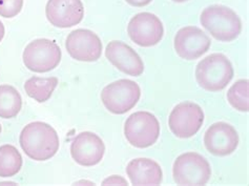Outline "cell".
<instances>
[{"instance_id":"6da1fadb","label":"cell","mask_w":249,"mask_h":186,"mask_svg":"<svg viewBox=\"0 0 249 186\" xmlns=\"http://www.w3.org/2000/svg\"><path fill=\"white\" fill-rule=\"evenodd\" d=\"M24 154L32 160L47 161L53 158L60 146V140L53 126L42 121L25 125L19 136Z\"/></svg>"},{"instance_id":"7a4b0ae2","label":"cell","mask_w":249,"mask_h":186,"mask_svg":"<svg viewBox=\"0 0 249 186\" xmlns=\"http://www.w3.org/2000/svg\"><path fill=\"white\" fill-rule=\"evenodd\" d=\"M200 22L209 34L221 42H231L242 32V21L232 9L213 4L202 11Z\"/></svg>"},{"instance_id":"3957f363","label":"cell","mask_w":249,"mask_h":186,"mask_svg":"<svg viewBox=\"0 0 249 186\" xmlns=\"http://www.w3.org/2000/svg\"><path fill=\"white\" fill-rule=\"evenodd\" d=\"M234 76L231 60L221 53L209 55L196 68V80L202 89L208 92H220L231 83Z\"/></svg>"},{"instance_id":"277c9868","label":"cell","mask_w":249,"mask_h":186,"mask_svg":"<svg viewBox=\"0 0 249 186\" xmlns=\"http://www.w3.org/2000/svg\"><path fill=\"white\" fill-rule=\"evenodd\" d=\"M141 97L139 84L120 79L107 85L101 92V101L109 112L114 115H123L133 110Z\"/></svg>"},{"instance_id":"5b68a950","label":"cell","mask_w":249,"mask_h":186,"mask_svg":"<svg viewBox=\"0 0 249 186\" xmlns=\"http://www.w3.org/2000/svg\"><path fill=\"white\" fill-rule=\"evenodd\" d=\"M173 177L178 185H205L212 177V167L206 158L198 152L188 151L176 159Z\"/></svg>"},{"instance_id":"8992f818","label":"cell","mask_w":249,"mask_h":186,"mask_svg":"<svg viewBox=\"0 0 249 186\" xmlns=\"http://www.w3.org/2000/svg\"><path fill=\"white\" fill-rule=\"evenodd\" d=\"M160 123L149 112H136L124 124V136L130 145L137 149H147L158 141Z\"/></svg>"},{"instance_id":"52a82bcc","label":"cell","mask_w":249,"mask_h":186,"mask_svg":"<svg viewBox=\"0 0 249 186\" xmlns=\"http://www.w3.org/2000/svg\"><path fill=\"white\" fill-rule=\"evenodd\" d=\"M61 57L62 53L59 45L47 38L33 40L25 46L22 54L25 68L35 73H47L56 69Z\"/></svg>"},{"instance_id":"ba28073f","label":"cell","mask_w":249,"mask_h":186,"mask_svg":"<svg viewBox=\"0 0 249 186\" xmlns=\"http://www.w3.org/2000/svg\"><path fill=\"white\" fill-rule=\"evenodd\" d=\"M204 123V112L195 102L177 104L168 117V126L173 134L181 139L195 136Z\"/></svg>"},{"instance_id":"9c48e42d","label":"cell","mask_w":249,"mask_h":186,"mask_svg":"<svg viewBox=\"0 0 249 186\" xmlns=\"http://www.w3.org/2000/svg\"><path fill=\"white\" fill-rule=\"evenodd\" d=\"M127 34L137 45L150 48L162 40L164 26L158 16L143 12L130 19L127 25Z\"/></svg>"},{"instance_id":"30bf717a","label":"cell","mask_w":249,"mask_h":186,"mask_svg":"<svg viewBox=\"0 0 249 186\" xmlns=\"http://www.w3.org/2000/svg\"><path fill=\"white\" fill-rule=\"evenodd\" d=\"M69 55L77 61L95 62L102 54V42L96 33L87 29L71 32L65 41Z\"/></svg>"},{"instance_id":"8fae6325","label":"cell","mask_w":249,"mask_h":186,"mask_svg":"<svg viewBox=\"0 0 249 186\" xmlns=\"http://www.w3.org/2000/svg\"><path fill=\"white\" fill-rule=\"evenodd\" d=\"M175 50L185 60H196L211 49L212 40L198 26L188 25L180 29L175 36Z\"/></svg>"},{"instance_id":"7c38bea8","label":"cell","mask_w":249,"mask_h":186,"mask_svg":"<svg viewBox=\"0 0 249 186\" xmlns=\"http://www.w3.org/2000/svg\"><path fill=\"white\" fill-rule=\"evenodd\" d=\"M106 145L102 139L91 131L78 134L71 144V156L81 166L90 167L99 164L104 157Z\"/></svg>"},{"instance_id":"4fadbf2b","label":"cell","mask_w":249,"mask_h":186,"mask_svg":"<svg viewBox=\"0 0 249 186\" xmlns=\"http://www.w3.org/2000/svg\"><path fill=\"white\" fill-rule=\"evenodd\" d=\"M239 135L232 125L215 122L209 126L204 135V145L212 155L226 157L231 155L239 145Z\"/></svg>"},{"instance_id":"5bb4252c","label":"cell","mask_w":249,"mask_h":186,"mask_svg":"<svg viewBox=\"0 0 249 186\" xmlns=\"http://www.w3.org/2000/svg\"><path fill=\"white\" fill-rule=\"evenodd\" d=\"M49 22L59 29H68L79 24L84 17L81 0H49L45 6Z\"/></svg>"},{"instance_id":"9a60e30c","label":"cell","mask_w":249,"mask_h":186,"mask_svg":"<svg viewBox=\"0 0 249 186\" xmlns=\"http://www.w3.org/2000/svg\"><path fill=\"white\" fill-rule=\"evenodd\" d=\"M107 60L124 74L133 77L141 76L144 63L141 57L133 48L122 41H110L106 49Z\"/></svg>"},{"instance_id":"2e32d148","label":"cell","mask_w":249,"mask_h":186,"mask_svg":"<svg viewBox=\"0 0 249 186\" xmlns=\"http://www.w3.org/2000/svg\"><path fill=\"white\" fill-rule=\"evenodd\" d=\"M126 175L133 185H160L163 180L160 164L149 158H136L129 161Z\"/></svg>"},{"instance_id":"e0dca14e","label":"cell","mask_w":249,"mask_h":186,"mask_svg":"<svg viewBox=\"0 0 249 186\" xmlns=\"http://www.w3.org/2000/svg\"><path fill=\"white\" fill-rule=\"evenodd\" d=\"M58 85L56 77H37L33 76L24 83V91L27 95L39 103L48 101L53 95Z\"/></svg>"},{"instance_id":"ac0fdd59","label":"cell","mask_w":249,"mask_h":186,"mask_svg":"<svg viewBox=\"0 0 249 186\" xmlns=\"http://www.w3.org/2000/svg\"><path fill=\"white\" fill-rule=\"evenodd\" d=\"M22 108V98L14 86L0 85V118L16 117Z\"/></svg>"},{"instance_id":"d6986e66","label":"cell","mask_w":249,"mask_h":186,"mask_svg":"<svg viewBox=\"0 0 249 186\" xmlns=\"http://www.w3.org/2000/svg\"><path fill=\"white\" fill-rule=\"evenodd\" d=\"M22 157L11 144L0 146V178H11L17 175L22 167Z\"/></svg>"},{"instance_id":"ffe728a7","label":"cell","mask_w":249,"mask_h":186,"mask_svg":"<svg viewBox=\"0 0 249 186\" xmlns=\"http://www.w3.org/2000/svg\"><path fill=\"white\" fill-rule=\"evenodd\" d=\"M227 100L234 110L247 112L249 111V82L241 79L231 86L227 92Z\"/></svg>"},{"instance_id":"44dd1931","label":"cell","mask_w":249,"mask_h":186,"mask_svg":"<svg viewBox=\"0 0 249 186\" xmlns=\"http://www.w3.org/2000/svg\"><path fill=\"white\" fill-rule=\"evenodd\" d=\"M23 0H0V16L13 18L21 12Z\"/></svg>"},{"instance_id":"7402d4cb","label":"cell","mask_w":249,"mask_h":186,"mask_svg":"<svg viewBox=\"0 0 249 186\" xmlns=\"http://www.w3.org/2000/svg\"><path fill=\"white\" fill-rule=\"evenodd\" d=\"M102 185H128V182L121 176H110L103 180Z\"/></svg>"},{"instance_id":"603a6c76","label":"cell","mask_w":249,"mask_h":186,"mask_svg":"<svg viewBox=\"0 0 249 186\" xmlns=\"http://www.w3.org/2000/svg\"><path fill=\"white\" fill-rule=\"evenodd\" d=\"M125 1L132 6H136V8H143V6L148 5L153 0H125Z\"/></svg>"},{"instance_id":"cb8c5ba5","label":"cell","mask_w":249,"mask_h":186,"mask_svg":"<svg viewBox=\"0 0 249 186\" xmlns=\"http://www.w3.org/2000/svg\"><path fill=\"white\" fill-rule=\"evenodd\" d=\"M4 33H5L4 25H3V23L1 21H0V42L2 41V39L4 37Z\"/></svg>"},{"instance_id":"d4e9b609","label":"cell","mask_w":249,"mask_h":186,"mask_svg":"<svg viewBox=\"0 0 249 186\" xmlns=\"http://www.w3.org/2000/svg\"><path fill=\"white\" fill-rule=\"evenodd\" d=\"M82 184H88V185H95L94 182H90V181H85V180H81V181H78L75 182L74 185H82Z\"/></svg>"},{"instance_id":"484cf974","label":"cell","mask_w":249,"mask_h":186,"mask_svg":"<svg viewBox=\"0 0 249 186\" xmlns=\"http://www.w3.org/2000/svg\"><path fill=\"white\" fill-rule=\"evenodd\" d=\"M0 185H18L17 183L15 182H0Z\"/></svg>"},{"instance_id":"4316f807","label":"cell","mask_w":249,"mask_h":186,"mask_svg":"<svg viewBox=\"0 0 249 186\" xmlns=\"http://www.w3.org/2000/svg\"><path fill=\"white\" fill-rule=\"evenodd\" d=\"M174 2H177V3H182V2H185V1H188V0H173Z\"/></svg>"},{"instance_id":"83f0119b","label":"cell","mask_w":249,"mask_h":186,"mask_svg":"<svg viewBox=\"0 0 249 186\" xmlns=\"http://www.w3.org/2000/svg\"><path fill=\"white\" fill-rule=\"evenodd\" d=\"M0 134H1V124H0Z\"/></svg>"}]
</instances>
